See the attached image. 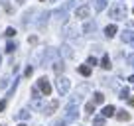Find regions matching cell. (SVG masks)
<instances>
[{
  "label": "cell",
  "instance_id": "cell-23",
  "mask_svg": "<svg viewBox=\"0 0 134 126\" xmlns=\"http://www.w3.org/2000/svg\"><path fill=\"white\" fill-rule=\"evenodd\" d=\"M4 108H6V99H4V101H0V112H2Z\"/></svg>",
  "mask_w": 134,
  "mask_h": 126
},
{
  "label": "cell",
  "instance_id": "cell-25",
  "mask_svg": "<svg viewBox=\"0 0 134 126\" xmlns=\"http://www.w3.org/2000/svg\"><path fill=\"white\" fill-rule=\"evenodd\" d=\"M128 63H130V65L134 67V55H128Z\"/></svg>",
  "mask_w": 134,
  "mask_h": 126
},
{
  "label": "cell",
  "instance_id": "cell-15",
  "mask_svg": "<svg viewBox=\"0 0 134 126\" xmlns=\"http://www.w3.org/2000/svg\"><path fill=\"white\" fill-rule=\"evenodd\" d=\"M79 73H81V75H85V77H89V75H91V67L81 65V67H79Z\"/></svg>",
  "mask_w": 134,
  "mask_h": 126
},
{
  "label": "cell",
  "instance_id": "cell-29",
  "mask_svg": "<svg viewBox=\"0 0 134 126\" xmlns=\"http://www.w3.org/2000/svg\"><path fill=\"white\" fill-rule=\"evenodd\" d=\"M132 12H134V10H132Z\"/></svg>",
  "mask_w": 134,
  "mask_h": 126
},
{
  "label": "cell",
  "instance_id": "cell-4",
  "mask_svg": "<svg viewBox=\"0 0 134 126\" xmlns=\"http://www.w3.org/2000/svg\"><path fill=\"white\" fill-rule=\"evenodd\" d=\"M89 14H91V10H89V6H79V8L75 10V16L77 18H89Z\"/></svg>",
  "mask_w": 134,
  "mask_h": 126
},
{
  "label": "cell",
  "instance_id": "cell-20",
  "mask_svg": "<svg viewBox=\"0 0 134 126\" xmlns=\"http://www.w3.org/2000/svg\"><path fill=\"white\" fill-rule=\"evenodd\" d=\"M14 49H16V45H14V43H8V45H6V51H8V53H12Z\"/></svg>",
  "mask_w": 134,
  "mask_h": 126
},
{
  "label": "cell",
  "instance_id": "cell-18",
  "mask_svg": "<svg viewBox=\"0 0 134 126\" xmlns=\"http://www.w3.org/2000/svg\"><path fill=\"white\" fill-rule=\"evenodd\" d=\"M53 71H55V73H61V71H63V63H61V61L53 65Z\"/></svg>",
  "mask_w": 134,
  "mask_h": 126
},
{
  "label": "cell",
  "instance_id": "cell-26",
  "mask_svg": "<svg viewBox=\"0 0 134 126\" xmlns=\"http://www.w3.org/2000/svg\"><path fill=\"white\" fill-rule=\"evenodd\" d=\"M128 105H130V106H134V99H128Z\"/></svg>",
  "mask_w": 134,
  "mask_h": 126
},
{
  "label": "cell",
  "instance_id": "cell-2",
  "mask_svg": "<svg viewBox=\"0 0 134 126\" xmlns=\"http://www.w3.org/2000/svg\"><path fill=\"white\" fill-rule=\"evenodd\" d=\"M55 85H57V89H59L61 95H67V93H69V87H71V83H69L67 77H59V79L55 81Z\"/></svg>",
  "mask_w": 134,
  "mask_h": 126
},
{
  "label": "cell",
  "instance_id": "cell-19",
  "mask_svg": "<svg viewBox=\"0 0 134 126\" xmlns=\"http://www.w3.org/2000/svg\"><path fill=\"white\" fill-rule=\"evenodd\" d=\"M4 34L8 36V38H14V36H16V30H14V28H8V30L4 32Z\"/></svg>",
  "mask_w": 134,
  "mask_h": 126
},
{
  "label": "cell",
  "instance_id": "cell-6",
  "mask_svg": "<svg viewBox=\"0 0 134 126\" xmlns=\"http://www.w3.org/2000/svg\"><path fill=\"white\" fill-rule=\"evenodd\" d=\"M105 34H107V38H114V36L118 34V30H116V26H114V24L107 26V28H105Z\"/></svg>",
  "mask_w": 134,
  "mask_h": 126
},
{
  "label": "cell",
  "instance_id": "cell-3",
  "mask_svg": "<svg viewBox=\"0 0 134 126\" xmlns=\"http://www.w3.org/2000/svg\"><path fill=\"white\" fill-rule=\"evenodd\" d=\"M38 87H40V91H42V95H46V97L51 95V85H49V81H47L46 77L38 79Z\"/></svg>",
  "mask_w": 134,
  "mask_h": 126
},
{
  "label": "cell",
  "instance_id": "cell-22",
  "mask_svg": "<svg viewBox=\"0 0 134 126\" xmlns=\"http://www.w3.org/2000/svg\"><path fill=\"white\" fill-rule=\"evenodd\" d=\"M87 63H89V65H97V59H95V57H89Z\"/></svg>",
  "mask_w": 134,
  "mask_h": 126
},
{
  "label": "cell",
  "instance_id": "cell-11",
  "mask_svg": "<svg viewBox=\"0 0 134 126\" xmlns=\"http://www.w3.org/2000/svg\"><path fill=\"white\" fill-rule=\"evenodd\" d=\"M67 118H69V120H73V118H77V108H75V106H71V108L67 106Z\"/></svg>",
  "mask_w": 134,
  "mask_h": 126
},
{
  "label": "cell",
  "instance_id": "cell-8",
  "mask_svg": "<svg viewBox=\"0 0 134 126\" xmlns=\"http://www.w3.org/2000/svg\"><path fill=\"white\" fill-rule=\"evenodd\" d=\"M93 102H95V105H103V102H105V95H103V93H95V95H93Z\"/></svg>",
  "mask_w": 134,
  "mask_h": 126
},
{
  "label": "cell",
  "instance_id": "cell-27",
  "mask_svg": "<svg viewBox=\"0 0 134 126\" xmlns=\"http://www.w3.org/2000/svg\"><path fill=\"white\" fill-rule=\"evenodd\" d=\"M18 126H26V124H18Z\"/></svg>",
  "mask_w": 134,
  "mask_h": 126
},
{
  "label": "cell",
  "instance_id": "cell-5",
  "mask_svg": "<svg viewBox=\"0 0 134 126\" xmlns=\"http://www.w3.org/2000/svg\"><path fill=\"white\" fill-rule=\"evenodd\" d=\"M122 42H124V43H130V45H134V32H132V30H126V32H122Z\"/></svg>",
  "mask_w": 134,
  "mask_h": 126
},
{
  "label": "cell",
  "instance_id": "cell-28",
  "mask_svg": "<svg viewBox=\"0 0 134 126\" xmlns=\"http://www.w3.org/2000/svg\"><path fill=\"white\" fill-rule=\"evenodd\" d=\"M40 2H43V0H40Z\"/></svg>",
  "mask_w": 134,
  "mask_h": 126
},
{
  "label": "cell",
  "instance_id": "cell-16",
  "mask_svg": "<svg viewBox=\"0 0 134 126\" xmlns=\"http://www.w3.org/2000/svg\"><path fill=\"white\" fill-rule=\"evenodd\" d=\"M85 112H87V114H93V112H95V102H87V105H85Z\"/></svg>",
  "mask_w": 134,
  "mask_h": 126
},
{
  "label": "cell",
  "instance_id": "cell-21",
  "mask_svg": "<svg viewBox=\"0 0 134 126\" xmlns=\"http://www.w3.org/2000/svg\"><path fill=\"white\" fill-rule=\"evenodd\" d=\"M126 97H128V89H122L120 91V99H126Z\"/></svg>",
  "mask_w": 134,
  "mask_h": 126
},
{
  "label": "cell",
  "instance_id": "cell-17",
  "mask_svg": "<svg viewBox=\"0 0 134 126\" xmlns=\"http://www.w3.org/2000/svg\"><path fill=\"white\" fill-rule=\"evenodd\" d=\"M28 116H30V112H28V110H20V112H18V118H20V120H26Z\"/></svg>",
  "mask_w": 134,
  "mask_h": 126
},
{
  "label": "cell",
  "instance_id": "cell-1",
  "mask_svg": "<svg viewBox=\"0 0 134 126\" xmlns=\"http://www.w3.org/2000/svg\"><path fill=\"white\" fill-rule=\"evenodd\" d=\"M110 18H114V20H122V18H126V8L122 2H116V4L113 6V10H110Z\"/></svg>",
  "mask_w": 134,
  "mask_h": 126
},
{
  "label": "cell",
  "instance_id": "cell-24",
  "mask_svg": "<svg viewBox=\"0 0 134 126\" xmlns=\"http://www.w3.org/2000/svg\"><path fill=\"white\" fill-rule=\"evenodd\" d=\"M93 28H95V24H87V26H85V32H91Z\"/></svg>",
  "mask_w": 134,
  "mask_h": 126
},
{
  "label": "cell",
  "instance_id": "cell-7",
  "mask_svg": "<svg viewBox=\"0 0 134 126\" xmlns=\"http://www.w3.org/2000/svg\"><path fill=\"white\" fill-rule=\"evenodd\" d=\"M116 120L126 122V120H130V114L126 112V110H118V112H116Z\"/></svg>",
  "mask_w": 134,
  "mask_h": 126
},
{
  "label": "cell",
  "instance_id": "cell-9",
  "mask_svg": "<svg viewBox=\"0 0 134 126\" xmlns=\"http://www.w3.org/2000/svg\"><path fill=\"white\" fill-rule=\"evenodd\" d=\"M100 67H103V69H107V71H109V69L113 67V65H110V59H109V55H103V61H100Z\"/></svg>",
  "mask_w": 134,
  "mask_h": 126
},
{
  "label": "cell",
  "instance_id": "cell-13",
  "mask_svg": "<svg viewBox=\"0 0 134 126\" xmlns=\"http://www.w3.org/2000/svg\"><path fill=\"white\" fill-rule=\"evenodd\" d=\"M57 106H59V105H57V101H53V102H51V105L46 108V114H53L55 110H57Z\"/></svg>",
  "mask_w": 134,
  "mask_h": 126
},
{
  "label": "cell",
  "instance_id": "cell-14",
  "mask_svg": "<svg viewBox=\"0 0 134 126\" xmlns=\"http://www.w3.org/2000/svg\"><path fill=\"white\" fill-rule=\"evenodd\" d=\"M93 126H105V116H95L93 118Z\"/></svg>",
  "mask_w": 134,
  "mask_h": 126
},
{
  "label": "cell",
  "instance_id": "cell-12",
  "mask_svg": "<svg viewBox=\"0 0 134 126\" xmlns=\"http://www.w3.org/2000/svg\"><path fill=\"white\" fill-rule=\"evenodd\" d=\"M100 112H103V116H113V114H114V106H105V108H103V110H100Z\"/></svg>",
  "mask_w": 134,
  "mask_h": 126
},
{
  "label": "cell",
  "instance_id": "cell-10",
  "mask_svg": "<svg viewBox=\"0 0 134 126\" xmlns=\"http://www.w3.org/2000/svg\"><path fill=\"white\" fill-rule=\"evenodd\" d=\"M95 8H97V12L105 10L107 8V0H95Z\"/></svg>",
  "mask_w": 134,
  "mask_h": 126
}]
</instances>
